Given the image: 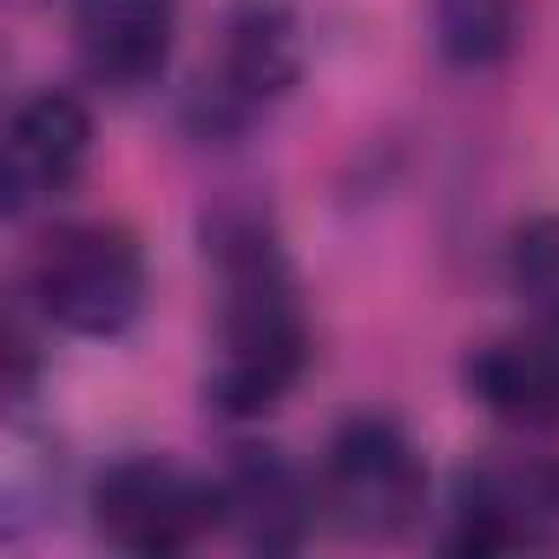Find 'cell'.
Listing matches in <instances>:
<instances>
[{"instance_id":"6da1fadb","label":"cell","mask_w":559,"mask_h":559,"mask_svg":"<svg viewBox=\"0 0 559 559\" xmlns=\"http://www.w3.org/2000/svg\"><path fill=\"white\" fill-rule=\"evenodd\" d=\"M310 323L297 276L276 237L243 217L217 224V356H211V402L224 415H270L304 376Z\"/></svg>"},{"instance_id":"7a4b0ae2","label":"cell","mask_w":559,"mask_h":559,"mask_svg":"<svg viewBox=\"0 0 559 559\" xmlns=\"http://www.w3.org/2000/svg\"><path fill=\"white\" fill-rule=\"evenodd\" d=\"M34 310L67 336H119L145 310V257L126 224H60L27 263Z\"/></svg>"},{"instance_id":"3957f363","label":"cell","mask_w":559,"mask_h":559,"mask_svg":"<svg viewBox=\"0 0 559 559\" xmlns=\"http://www.w3.org/2000/svg\"><path fill=\"white\" fill-rule=\"evenodd\" d=\"M323 507L349 539H402L428 507V467L389 415H356L323 454Z\"/></svg>"},{"instance_id":"277c9868","label":"cell","mask_w":559,"mask_h":559,"mask_svg":"<svg viewBox=\"0 0 559 559\" xmlns=\"http://www.w3.org/2000/svg\"><path fill=\"white\" fill-rule=\"evenodd\" d=\"M217 520H224L217 480H204V474H191L165 454H126L93 487V526L119 552L165 559V552L198 546Z\"/></svg>"},{"instance_id":"5b68a950","label":"cell","mask_w":559,"mask_h":559,"mask_svg":"<svg viewBox=\"0 0 559 559\" xmlns=\"http://www.w3.org/2000/svg\"><path fill=\"white\" fill-rule=\"evenodd\" d=\"M559 539V461H487L461 474L448 552H520Z\"/></svg>"},{"instance_id":"8992f818","label":"cell","mask_w":559,"mask_h":559,"mask_svg":"<svg viewBox=\"0 0 559 559\" xmlns=\"http://www.w3.org/2000/svg\"><path fill=\"white\" fill-rule=\"evenodd\" d=\"M304 73V34L290 0H230L217 47V99L230 112L276 106Z\"/></svg>"},{"instance_id":"52a82bcc","label":"cell","mask_w":559,"mask_h":559,"mask_svg":"<svg viewBox=\"0 0 559 559\" xmlns=\"http://www.w3.org/2000/svg\"><path fill=\"white\" fill-rule=\"evenodd\" d=\"M217 493H224L230 533L243 546H257V552L304 546L310 526H317V507H323V487H310L304 467L284 461L276 448H237V461L224 467Z\"/></svg>"},{"instance_id":"ba28073f","label":"cell","mask_w":559,"mask_h":559,"mask_svg":"<svg viewBox=\"0 0 559 559\" xmlns=\"http://www.w3.org/2000/svg\"><path fill=\"white\" fill-rule=\"evenodd\" d=\"M93 152V119L73 93H34L14 106L8 126V211L60 198Z\"/></svg>"},{"instance_id":"9c48e42d","label":"cell","mask_w":559,"mask_h":559,"mask_svg":"<svg viewBox=\"0 0 559 559\" xmlns=\"http://www.w3.org/2000/svg\"><path fill=\"white\" fill-rule=\"evenodd\" d=\"M178 0H73V40L93 80L132 93L152 86L171 60Z\"/></svg>"},{"instance_id":"30bf717a","label":"cell","mask_w":559,"mask_h":559,"mask_svg":"<svg viewBox=\"0 0 559 559\" xmlns=\"http://www.w3.org/2000/svg\"><path fill=\"white\" fill-rule=\"evenodd\" d=\"M474 402L507 428H559V330L533 323L467 356Z\"/></svg>"},{"instance_id":"8fae6325","label":"cell","mask_w":559,"mask_h":559,"mask_svg":"<svg viewBox=\"0 0 559 559\" xmlns=\"http://www.w3.org/2000/svg\"><path fill=\"white\" fill-rule=\"evenodd\" d=\"M507 270H513V290H520V304L533 310V323H552V330H559V211L526 217V224L513 230Z\"/></svg>"},{"instance_id":"7c38bea8","label":"cell","mask_w":559,"mask_h":559,"mask_svg":"<svg viewBox=\"0 0 559 559\" xmlns=\"http://www.w3.org/2000/svg\"><path fill=\"white\" fill-rule=\"evenodd\" d=\"M435 27L461 67H487L513 47V0H435Z\"/></svg>"}]
</instances>
